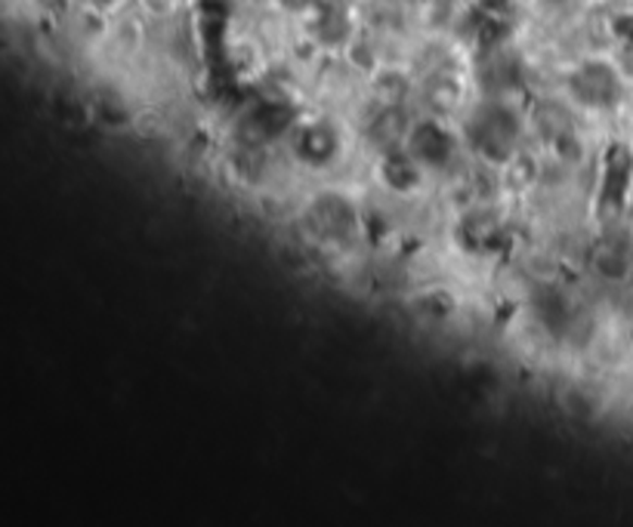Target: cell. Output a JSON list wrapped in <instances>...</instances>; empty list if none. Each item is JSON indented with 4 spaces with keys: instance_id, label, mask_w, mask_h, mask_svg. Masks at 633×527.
I'll list each match as a JSON object with an SVG mask.
<instances>
[{
    "instance_id": "7a4b0ae2",
    "label": "cell",
    "mask_w": 633,
    "mask_h": 527,
    "mask_svg": "<svg viewBox=\"0 0 633 527\" xmlns=\"http://www.w3.org/2000/svg\"><path fill=\"white\" fill-rule=\"evenodd\" d=\"M294 142V158L307 167H325L331 158L337 154V133L331 130V124L322 121H309V124H294L288 133Z\"/></svg>"
},
{
    "instance_id": "277c9868",
    "label": "cell",
    "mask_w": 633,
    "mask_h": 527,
    "mask_svg": "<svg viewBox=\"0 0 633 527\" xmlns=\"http://www.w3.org/2000/svg\"><path fill=\"white\" fill-rule=\"evenodd\" d=\"M109 38L117 47L121 57H134L146 47V22L139 16H127V20H117L112 28H109Z\"/></svg>"
},
{
    "instance_id": "3957f363",
    "label": "cell",
    "mask_w": 633,
    "mask_h": 527,
    "mask_svg": "<svg viewBox=\"0 0 633 527\" xmlns=\"http://www.w3.org/2000/svg\"><path fill=\"white\" fill-rule=\"evenodd\" d=\"M368 90H371L374 105H405L411 96L418 93V77L384 62L374 75L368 77Z\"/></svg>"
},
{
    "instance_id": "5b68a950",
    "label": "cell",
    "mask_w": 633,
    "mask_h": 527,
    "mask_svg": "<svg viewBox=\"0 0 633 527\" xmlns=\"http://www.w3.org/2000/svg\"><path fill=\"white\" fill-rule=\"evenodd\" d=\"M139 3V10H142V16L149 22H167L176 16V7H179V0H136Z\"/></svg>"
},
{
    "instance_id": "8992f818",
    "label": "cell",
    "mask_w": 633,
    "mask_h": 527,
    "mask_svg": "<svg viewBox=\"0 0 633 527\" xmlns=\"http://www.w3.org/2000/svg\"><path fill=\"white\" fill-rule=\"evenodd\" d=\"M275 7L282 13H290V16H303V13H315L319 10V0H275Z\"/></svg>"
},
{
    "instance_id": "6da1fadb",
    "label": "cell",
    "mask_w": 633,
    "mask_h": 527,
    "mask_svg": "<svg viewBox=\"0 0 633 527\" xmlns=\"http://www.w3.org/2000/svg\"><path fill=\"white\" fill-rule=\"evenodd\" d=\"M624 80L618 62L609 59H584L581 65L572 68L569 75V102L578 109L603 112L612 109L615 102L624 93Z\"/></svg>"
},
{
    "instance_id": "52a82bcc",
    "label": "cell",
    "mask_w": 633,
    "mask_h": 527,
    "mask_svg": "<svg viewBox=\"0 0 633 527\" xmlns=\"http://www.w3.org/2000/svg\"><path fill=\"white\" fill-rule=\"evenodd\" d=\"M90 7H97V10H112V7H117L121 0H87Z\"/></svg>"
}]
</instances>
